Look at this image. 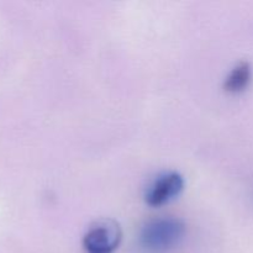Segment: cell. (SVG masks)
<instances>
[{"label":"cell","instance_id":"6da1fadb","mask_svg":"<svg viewBox=\"0 0 253 253\" xmlns=\"http://www.w3.org/2000/svg\"><path fill=\"white\" fill-rule=\"evenodd\" d=\"M185 234L182 220L172 216L156 217L143 226L141 246L148 253H167L179 245Z\"/></svg>","mask_w":253,"mask_h":253},{"label":"cell","instance_id":"7a4b0ae2","mask_svg":"<svg viewBox=\"0 0 253 253\" xmlns=\"http://www.w3.org/2000/svg\"><path fill=\"white\" fill-rule=\"evenodd\" d=\"M123 239L120 225L110 219L100 220L89 227L83 237L86 253H114Z\"/></svg>","mask_w":253,"mask_h":253},{"label":"cell","instance_id":"3957f363","mask_svg":"<svg viewBox=\"0 0 253 253\" xmlns=\"http://www.w3.org/2000/svg\"><path fill=\"white\" fill-rule=\"evenodd\" d=\"M183 187L184 180L182 175L175 172L165 173L148 187L145 200L150 207H161L178 197L183 190Z\"/></svg>","mask_w":253,"mask_h":253},{"label":"cell","instance_id":"277c9868","mask_svg":"<svg viewBox=\"0 0 253 253\" xmlns=\"http://www.w3.org/2000/svg\"><path fill=\"white\" fill-rule=\"evenodd\" d=\"M252 78V69L249 62H240L232 68L224 83L225 90L229 93H240L249 86Z\"/></svg>","mask_w":253,"mask_h":253}]
</instances>
